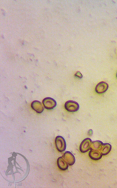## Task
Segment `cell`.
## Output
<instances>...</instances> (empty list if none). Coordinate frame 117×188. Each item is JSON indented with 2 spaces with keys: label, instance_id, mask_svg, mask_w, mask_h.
Here are the masks:
<instances>
[{
  "label": "cell",
  "instance_id": "10",
  "mask_svg": "<svg viewBox=\"0 0 117 188\" xmlns=\"http://www.w3.org/2000/svg\"><path fill=\"white\" fill-rule=\"evenodd\" d=\"M112 149V146L109 144H103L100 151L102 155L106 156L108 154Z\"/></svg>",
  "mask_w": 117,
  "mask_h": 188
},
{
  "label": "cell",
  "instance_id": "9",
  "mask_svg": "<svg viewBox=\"0 0 117 188\" xmlns=\"http://www.w3.org/2000/svg\"><path fill=\"white\" fill-rule=\"evenodd\" d=\"M89 153L90 158L93 160H98L101 159L102 155L98 150L91 149Z\"/></svg>",
  "mask_w": 117,
  "mask_h": 188
},
{
  "label": "cell",
  "instance_id": "1",
  "mask_svg": "<svg viewBox=\"0 0 117 188\" xmlns=\"http://www.w3.org/2000/svg\"><path fill=\"white\" fill-rule=\"evenodd\" d=\"M55 143L57 149L59 152H62L67 148L66 140L61 136H57L55 138Z\"/></svg>",
  "mask_w": 117,
  "mask_h": 188
},
{
  "label": "cell",
  "instance_id": "5",
  "mask_svg": "<svg viewBox=\"0 0 117 188\" xmlns=\"http://www.w3.org/2000/svg\"><path fill=\"white\" fill-rule=\"evenodd\" d=\"M63 158L65 161L67 162L70 166H72L75 163V158L74 156L70 152L67 151L64 153Z\"/></svg>",
  "mask_w": 117,
  "mask_h": 188
},
{
  "label": "cell",
  "instance_id": "13",
  "mask_svg": "<svg viewBox=\"0 0 117 188\" xmlns=\"http://www.w3.org/2000/svg\"><path fill=\"white\" fill-rule=\"evenodd\" d=\"M116 76H117V75H116Z\"/></svg>",
  "mask_w": 117,
  "mask_h": 188
},
{
  "label": "cell",
  "instance_id": "7",
  "mask_svg": "<svg viewBox=\"0 0 117 188\" xmlns=\"http://www.w3.org/2000/svg\"><path fill=\"white\" fill-rule=\"evenodd\" d=\"M108 84L105 82H101L96 87L95 91L96 93L101 94L106 92L108 89Z\"/></svg>",
  "mask_w": 117,
  "mask_h": 188
},
{
  "label": "cell",
  "instance_id": "4",
  "mask_svg": "<svg viewBox=\"0 0 117 188\" xmlns=\"http://www.w3.org/2000/svg\"><path fill=\"white\" fill-rule=\"evenodd\" d=\"M92 143V140L89 138H86L84 139L80 145V151L82 153H85L91 149Z\"/></svg>",
  "mask_w": 117,
  "mask_h": 188
},
{
  "label": "cell",
  "instance_id": "12",
  "mask_svg": "<svg viewBox=\"0 0 117 188\" xmlns=\"http://www.w3.org/2000/svg\"><path fill=\"white\" fill-rule=\"evenodd\" d=\"M75 76L76 77L80 78V79H82L83 78L82 74L80 72H77L75 74Z\"/></svg>",
  "mask_w": 117,
  "mask_h": 188
},
{
  "label": "cell",
  "instance_id": "2",
  "mask_svg": "<svg viewBox=\"0 0 117 188\" xmlns=\"http://www.w3.org/2000/svg\"><path fill=\"white\" fill-rule=\"evenodd\" d=\"M65 108L69 112H76L80 109V105L78 103L73 100H69L65 104Z\"/></svg>",
  "mask_w": 117,
  "mask_h": 188
},
{
  "label": "cell",
  "instance_id": "3",
  "mask_svg": "<svg viewBox=\"0 0 117 188\" xmlns=\"http://www.w3.org/2000/svg\"><path fill=\"white\" fill-rule=\"evenodd\" d=\"M45 108L48 110L54 109L57 106V102L55 99L50 97L45 98L42 101Z\"/></svg>",
  "mask_w": 117,
  "mask_h": 188
},
{
  "label": "cell",
  "instance_id": "11",
  "mask_svg": "<svg viewBox=\"0 0 117 188\" xmlns=\"http://www.w3.org/2000/svg\"><path fill=\"white\" fill-rule=\"evenodd\" d=\"M103 143L100 141L97 140L93 142L91 144V149L100 150Z\"/></svg>",
  "mask_w": 117,
  "mask_h": 188
},
{
  "label": "cell",
  "instance_id": "6",
  "mask_svg": "<svg viewBox=\"0 0 117 188\" xmlns=\"http://www.w3.org/2000/svg\"><path fill=\"white\" fill-rule=\"evenodd\" d=\"M31 107L32 109L38 113H41L44 110L42 103L38 100H34L31 103Z\"/></svg>",
  "mask_w": 117,
  "mask_h": 188
},
{
  "label": "cell",
  "instance_id": "8",
  "mask_svg": "<svg viewBox=\"0 0 117 188\" xmlns=\"http://www.w3.org/2000/svg\"><path fill=\"white\" fill-rule=\"evenodd\" d=\"M57 164L59 168L62 171H66L68 169V164L65 161L63 156L59 157L58 158Z\"/></svg>",
  "mask_w": 117,
  "mask_h": 188
}]
</instances>
